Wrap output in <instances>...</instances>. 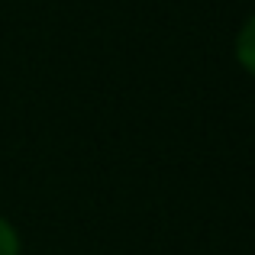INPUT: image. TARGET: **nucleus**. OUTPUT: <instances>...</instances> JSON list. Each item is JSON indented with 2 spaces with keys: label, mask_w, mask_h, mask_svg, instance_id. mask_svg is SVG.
Segmentation results:
<instances>
[{
  "label": "nucleus",
  "mask_w": 255,
  "mask_h": 255,
  "mask_svg": "<svg viewBox=\"0 0 255 255\" xmlns=\"http://www.w3.org/2000/svg\"><path fill=\"white\" fill-rule=\"evenodd\" d=\"M236 55H239V62H243L246 68L255 75V16L243 26V32H239V39H236Z\"/></svg>",
  "instance_id": "obj_1"
},
{
  "label": "nucleus",
  "mask_w": 255,
  "mask_h": 255,
  "mask_svg": "<svg viewBox=\"0 0 255 255\" xmlns=\"http://www.w3.org/2000/svg\"><path fill=\"white\" fill-rule=\"evenodd\" d=\"M0 255H19V236L3 217H0Z\"/></svg>",
  "instance_id": "obj_2"
}]
</instances>
